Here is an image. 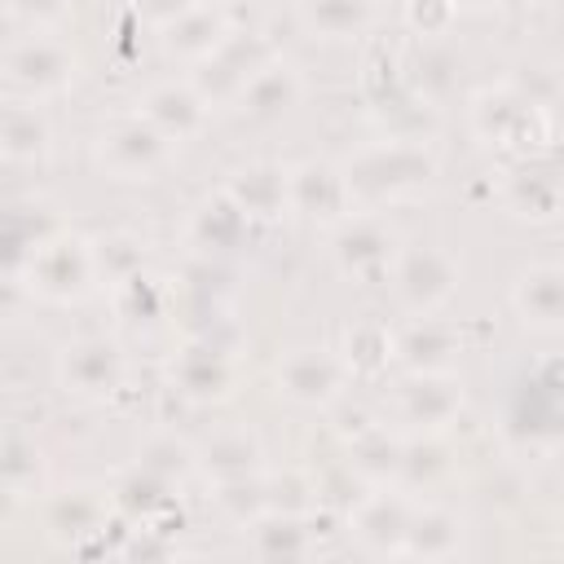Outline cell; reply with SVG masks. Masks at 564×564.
<instances>
[{
    "label": "cell",
    "mask_w": 564,
    "mask_h": 564,
    "mask_svg": "<svg viewBox=\"0 0 564 564\" xmlns=\"http://www.w3.org/2000/svg\"><path fill=\"white\" fill-rule=\"evenodd\" d=\"M9 79L26 93H48V88H62L66 75H70V57L57 40L48 35H26L9 48Z\"/></svg>",
    "instance_id": "obj_1"
},
{
    "label": "cell",
    "mask_w": 564,
    "mask_h": 564,
    "mask_svg": "<svg viewBox=\"0 0 564 564\" xmlns=\"http://www.w3.org/2000/svg\"><path fill=\"white\" fill-rule=\"evenodd\" d=\"M88 269H93V256L66 238L40 242L31 251V286H40L44 295H75L84 286Z\"/></svg>",
    "instance_id": "obj_2"
},
{
    "label": "cell",
    "mask_w": 564,
    "mask_h": 564,
    "mask_svg": "<svg viewBox=\"0 0 564 564\" xmlns=\"http://www.w3.org/2000/svg\"><path fill=\"white\" fill-rule=\"evenodd\" d=\"M159 154H163V132L141 119H123L101 137V159L123 176L150 172L159 163Z\"/></svg>",
    "instance_id": "obj_3"
},
{
    "label": "cell",
    "mask_w": 564,
    "mask_h": 564,
    "mask_svg": "<svg viewBox=\"0 0 564 564\" xmlns=\"http://www.w3.org/2000/svg\"><path fill=\"white\" fill-rule=\"evenodd\" d=\"M62 375L75 392H110V383L119 379V357L110 344L101 339H88V344H75L62 361Z\"/></svg>",
    "instance_id": "obj_4"
},
{
    "label": "cell",
    "mask_w": 564,
    "mask_h": 564,
    "mask_svg": "<svg viewBox=\"0 0 564 564\" xmlns=\"http://www.w3.org/2000/svg\"><path fill=\"white\" fill-rule=\"evenodd\" d=\"M282 383H286V392H291L295 401H326V397L339 388V370H335V361L322 357V352H300V357L286 361Z\"/></svg>",
    "instance_id": "obj_5"
},
{
    "label": "cell",
    "mask_w": 564,
    "mask_h": 564,
    "mask_svg": "<svg viewBox=\"0 0 564 564\" xmlns=\"http://www.w3.org/2000/svg\"><path fill=\"white\" fill-rule=\"evenodd\" d=\"M520 313L538 326L564 322V269H533L520 286Z\"/></svg>",
    "instance_id": "obj_6"
},
{
    "label": "cell",
    "mask_w": 564,
    "mask_h": 564,
    "mask_svg": "<svg viewBox=\"0 0 564 564\" xmlns=\"http://www.w3.org/2000/svg\"><path fill=\"white\" fill-rule=\"evenodd\" d=\"M405 507L392 502V498H370L357 516V533L370 542V546H392V542H405Z\"/></svg>",
    "instance_id": "obj_7"
},
{
    "label": "cell",
    "mask_w": 564,
    "mask_h": 564,
    "mask_svg": "<svg viewBox=\"0 0 564 564\" xmlns=\"http://www.w3.org/2000/svg\"><path fill=\"white\" fill-rule=\"evenodd\" d=\"M198 119H203V106H198V97L194 93H185V88H159L154 97H150V123L159 128V132H189V128H198Z\"/></svg>",
    "instance_id": "obj_8"
},
{
    "label": "cell",
    "mask_w": 564,
    "mask_h": 564,
    "mask_svg": "<svg viewBox=\"0 0 564 564\" xmlns=\"http://www.w3.org/2000/svg\"><path fill=\"white\" fill-rule=\"evenodd\" d=\"M401 286H405V295H410L414 304L445 295V291H449V264H445V256H436V251L410 256V260L401 264Z\"/></svg>",
    "instance_id": "obj_9"
},
{
    "label": "cell",
    "mask_w": 564,
    "mask_h": 564,
    "mask_svg": "<svg viewBox=\"0 0 564 564\" xmlns=\"http://www.w3.org/2000/svg\"><path fill=\"white\" fill-rule=\"evenodd\" d=\"M458 546V524L441 511H423V516H410L405 524V551L414 555H449Z\"/></svg>",
    "instance_id": "obj_10"
},
{
    "label": "cell",
    "mask_w": 564,
    "mask_h": 564,
    "mask_svg": "<svg viewBox=\"0 0 564 564\" xmlns=\"http://www.w3.org/2000/svg\"><path fill=\"white\" fill-rule=\"evenodd\" d=\"M216 40H220V18L212 9H185L167 26V44L181 53H207L216 48Z\"/></svg>",
    "instance_id": "obj_11"
},
{
    "label": "cell",
    "mask_w": 564,
    "mask_h": 564,
    "mask_svg": "<svg viewBox=\"0 0 564 564\" xmlns=\"http://www.w3.org/2000/svg\"><path fill=\"white\" fill-rule=\"evenodd\" d=\"M388 234L379 229V225H370V220H352V225H344V234H339V260L348 264V269H366V264H375V260H383L388 251Z\"/></svg>",
    "instance_id": "obj_12"
},
{
    "label": "cell",
    "mask_w": 564,
    "mask_h": 564,
    "mask_svg": "<svg viewBox=\"0 0 564 564\" xmlns=\"http://www.w3.org/2000/svg\"><path fill=\"white\" fill-rule=\"evenodd\" d=\"M454 388L441 383V379H414L405 388V414L410 419H423V423H441L449 410H454Z\"/></svg>",
    "instance_id": "obj_13"
},
{
    "label": "cell",
    "mask_w": 564,
    "mask_h": 564,
    "mask_svg": "<svg viewBox=\"0 0 564 564\" xmlns=\"http://www.w3.org/2000/svg\"><path fill=\"white\" fill-rule=\"evenodd\" d=\"M242 93H247V101H251L256 110H282V106L291 101V93H295V79H291L286 66H264L260 75L247 79Z\"/></svg>",
    "instance_id": "obj_14"
},
{
    "label": "cell",
    "mask_w": 564,
    "mask_h": 564,
    "mask_svg": "<svg viewBox=\"0 0 564 564\" xmlns=\"http://www.w3.org/2000/svg\"><path fill=\"white\" fill-rule=\"evenodd\" d=\"M40 145H44V123L35 119V110L13 106V110L4 115V150H9V159H26V154H35Z\"/></svg>",
    "instance_id": "obj_15"
},
{
    "label": "cell",
    "mask_w": 564,
    "mask_h": 564,
    "mask_svg": "<svg viewBox=\"0 0 564 564\" xmlns=\"http://www.w3.org/2000/svg\"><path fill=\"white\" fill-rule=\"evenodd\" d=\"M308 18L322 31H352L366 18V0H308Z\"/></svg>",
    "instance_id": "obj_16"
},
{
    "label": "cell",
    "mask_w": 564,
    "mask_h": 564,
    "mask_svg": "<svg viewBox=\"0 0 564 564\" xmlns=\"http://www.w3.org/2000/svg\"><path fill=\"white\" fill-rule=\"evenodd\" d=\"M251 445L247 441H234L229 449L225 445H212L207 449V467H216V476H225V480H242L247 471H251Z\"/></svg>",
    "instance_id": "obj_17"
},
{
    "label": "cell",
    "mask_w": 564,
    "mask_h": 564,
    "mask_svg": "<svg viewBox=\"0 0 564 564\" xmlns=\"http://www.w3.org/2000/svg\"><path fill=\"white\" fill-rule=\"evenodd\" d=\"M9 9H13L18 18H31V22H40V18H53V13H62V0H9Z\"/></svg>",
    "instance_id": "obj_18"
}]
</instances>
